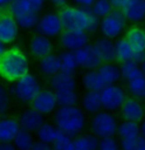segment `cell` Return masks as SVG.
Here are the masks:
<instances>
[{"label": "cell", "mask_w": 145, "mask_h": 150, "mask_svg": "<svg viewBox=\"0 0 145 150\" xmlns=\"http://www.w3.org/2000/svg\"><path fill=\"white\" fill-rule=\"evenodd\" d=\"M74 55H75L78 66L87 70H97L99 65L103 62L101 55H99V52L94 45L87 43L85 46L74 51Z\"/></svg>", "instance_id": "ba28073f"}, {"label": "cell", "mask_w": 145, "mask_h": 150, "mask_svg": "<svg viewBox=\"0 0 145 150\" xmlns=\"http://www.w3.org/2000/svg\"><path fill=\"white\" fill-rule=\"evenodd\" d=\"M29 73L27 55L19 48H10L0 57V75L8 81H16Z\"/></svg>", "instance_id": "7a4b0ae2"}, {"label": "cell", "mask_w": 145, "mask_h": 150, "mask_svg": "<svg viewBox=\"0 0 145 150\" xmlns=\"http://www.w3.org/2000/svg\"><path fill=\"white\" fill-rule=\"evenodd\" d=\"M9 107H10L9 93L4 85L0 84V117H3V116L6 115Z\"/></svg>", "instance_id": "74e56055"}, {"label": "cell", "mask_w": 145, "mask_h": 150, "mask_svg": "<svg viewBox=\"0 0 145 150\" xmlns=\"http://www.w3.org/2000/svg\"><path fill=\"white\" fill-rule=\"evenodd\" d=\"M56 96V102L59 107L64 106H76L78 103V94L75 89H65V91L55 92Z\"/></svg>", "instance_id": "4dcf8cb0"}, {"label": "cell", "mask_w": 145, "mask_h": 150, "mask_svg": "<svg viewBox=\"0 0 145 150\" xmlns=\"http://www.w3.org/2000/svg\"><path fill=\"white\" fill-rule=\"evenodd\" d=\"M51 146H52V150H73V137L60 132Z\"/></svg>", "instance_id": "8d00e7d4"}, {"label": "cell", "mask_w": 145, "mask_h": 150, "mask_svg": "<svg viewBox=\"0 0 145 150\" xmlns=\"http://www.w3.org/2000/svg\"><path fill=\"white\" fill-rule=\"evenodd\" d=\"M99 93H101L102 108L110 112L120 110L126 99L125 91L116 84H107Z\"/></svg>", "instance_id": "52a82bcc"}, {"label": "cell", "mask_w": 145, "mask_h": 150, "mask_svg": "<svg viewBox=\"0 0 145 150\" xmlns=\"http://www.w3.org/2000/svg\"><path fill=\"white\" fill-rule=\"evenodd\" d=\"M31 104L32 108H35L43 116L54 113L59 107L56 102V96H55V92L52 89H41L33 98Z\"/></svg>", "instance_id": "30bf717a"}, {"label": "cell", "mask_w": 145, "mask_h": 150, "mask_svg": "<svg viewBox=\"0 0 145 150\" xmlns=\"http://www.w3.org/2000/svg\"><path fill=\"white\" fill-rule=\"evenodd\" d=\"M51 3L55 5V6H59V8H64V6L66 5V1L68 0H50Z\"/></svg>", "instance_id": "c3c4849f"}, {"label": "cell", "mask_w": 145, "mask_h": 150, "mask_svg": "<svg viewBox=\"0 0 145 150\" xmlns=\"http://www.w3.org/2000/svg\"><path fill=\"white\" fill-rule=\"evenodd\" d=\"M19 36V25L10 14L0 16V40L6 45L13 43Z\"/></svg>", "instance_id": "7c38bea8"}, {"label": "cell", "mask_w": 145, "mask_h": 150, "mask_svg": "<svg viewBox=\"0 0 145 150\" xmlns=\"http://www.w3.org/2000/svg\"><path fill=\"white\" fill-rule=\"evenodd\" d=\"M40 70L41 73L46 76H52L56 73L60 71V59L59 55L55 54H48L40 59Z\"/></svg>", "instance_id": "44dd1931"}, {"label": "cell", "mask_w": 145, "mask_h": 150, "mask_svg": "<svg viewBox=\"0 0 145 150\" xmlns=\"http://www.w3.org/2000/svg\"><path fill=\"white\" fill-rule=\"evenodd\" d=\"M59 59H60V71L69 74L75 73V70L78 69V62L75 55H74V51H69V50L62 51L59 55Z\"/></svg>", "instance_id": "f1b7e54d"}, {"label": "cell", "mask_w": 145, "mask_h": 150, "mask_svg": "<svg viewBox=\"0 0 145 150\" xmlns=\"http://www.w3.org/2000/svg\"><path fill=\"white\" fill-rule=\"evenodd\" d=\"M36 29L38 35L46 36L48 38L60 36V33L64 31L59 17V13H46L41 18H38V22L36 24Z\"/></svg>", "instance_id": "9c48e42d"}, {"label": "cell", "mask_w": 145, "mask_h": 150, "mask_svg": "<svg viewBox=\"0 0 145 150\" xmlns=\"http://www.w3.org/2000/svg\"><path fill=\"white\" fill-rule=\"evenodd\" d=\"M50 87L54 92L65 91V89H75L76 81L73 74L59 71L52 76H50Z\"/></svg>", "instance_id": "ac0fdd59"}, {"label": "cell", "mask_w": 145, "mask_h": 150, "mask_svg": "<svg viewBox=\"0 0 145 150\" xmlns=\"http://www.w3.org/2000/svg\"><path fill=\"white\" fill-rule=\"evenodd\" d=\"M0 150H17L13 142H4L0 141Z\"/></svg>", "instance_id": "7dc6e473"}, {"label": "cell", "mask_w": 145, "mask_h": 150, "mask_svg": "<svg viewBox=\"0 0 145 150\" xmlns=\"http://www.w3.org/2000/svg\"><path fill=\"white\" fill-rule=\"evenodd\" d=\"M121 116L124 120L139 122L144 118V107L136 98H126L121 106Z\"/></svg>", "instance_id": "5bb4252c"}, {"label": "cell", "mask_w": 145, "mask_h": 150, "mask_svg": "<svg viewBox=\"0 0 145 150\" xmlns=\"http://www.w3.org/2000/svg\"><path fill=\"white\" fill-rule=\"evenodd\" d=\"M135 150H145V136H143V135H139V136H137Z\"/></svg>", "instance_id": "f6af8a7d"}, {"label": "cell", "mask_w": 145, "mask_h": 150, "mask_svg": "<svg viewBox=\"0 0 145 150\" xmlns=\"http://www.w3.org/2000/svg\"><path fill=\"white\" fill-rule=\"evenodd\" d=\"M91 8L80 6H64L61 8L59 17L64 29L68 31H85L88 24V16Z\"/></svg>", "instance_id": "3957f363"}, {"label": "cell", "mask_w": 145, "mask_h": 150, "mask_svg": "<svg viewBox=\"0 0 145 150\" xmlns=\"http://www.w3.org/2000/svg\"><path fill=\"white\" fill-rule=\"evenodd\" d=\"M129 91L135 98H144L145 97V76H137L132 80H129Z\"/></svg>", "instance_id": "e575fe53"}, {"label": "cell", "mask_w": 145, "mask_h": 150, "mask_svg": "<svg viewBox=\"0 0 145 150\" xmlns=\"http://www.w3.org/2000/svg\"><path fill=\"white\" fill-rule=\"evenodd\" d=\"M97 71L99 73L106 84H116L121 79L120 66L115 65L112 62H102Z\"/></svg>", "instance_id": "ffe728a7"}, {"label": "cell", "mask_w": 145, "mask_h": 150, "mask_svg": "<svg viewBox=\"0 0 145 150\" xmlns=\"http://www.w3.org/2000/svg\"><path fill=\"white\" fill-rule=\"evenodd\" d=\"M59 134H60L59 129L55 126V123H51V122H43L38 127V130L36 131L37 140L42 142H47V144H52Z\"/></svg>", "instance_id": "d4e9b609"}, {"label": "cell", "mask_w": 145, "mask_h": 150, "mask_svg": "<svg viewBox=\"0 0 145 150\" xmlns=\"http://www.w3.org/2000/svg\"><path fill=\"white\" fill-rule=\"evenodd\" d=\"M81 81H83V85L85 89H88V91H95V92H101L107 85L97 70H88L83 75Z\"/></svg>", "instance_id": "603a6c76"}, {"label": "cell", "mask_w": 145, "mask_h": 150, "mask_svg": "<svg viewBox=\"0 0 145 150\" xmlns=\"http://www.w3.org/2000/svg\"><path fill=\"white\" fill-rule=\"evenodd\" d=\"M38 13L36 12H28V13H24V14H21V16L16 17L14 19L17 21L19 28H23V29H32L36 27L37 22H38Z\"/></svg>", "instance_id": "836d02e7"}, {"label": "cell", "mask_w": 145, "mask_h": 150, "mask_svg": "<svg viewBox=\"0 0 145 150\" xmlns=\"http://www.w3.org/2000/svg\"><path fill=\"white\" fill-rule=\"evenodd\" d=\"M98 150H121L120 142H118L113 136L102 137V139H99Z\"/></svg>", "instance_id": "f35d334b"}, {"label": "cell", "mask_w": 145, "mask_h": 150, "mask_svg": "<svg viewBox=\"0 0 145 150\" xmlns=\"http://www.w3.org/2000/svg\"><path fill=\"white\" fill-rule=\"evenodd\" d=\"M6 50H8V48H6V43L3 42V41L0 40V57H1V56L5 54Z\"/></svg>", "instance_id": "681fc988"}, {"label": "cell", "mask_w": 145, "mask_h": 150, "mask_svg": "<svg viewBox=\"0 0 145 150\" xmlns=\"http://www.w3.org/2000/svg\"><path fill=\"white\" fill-rule=\"evenodd\" d=\"M33 142H35V139H33L32 132L22 129L18 131V134L16 135V137L13 140V144L17 150H29L31 146L33 145Z\"/></svg>", "instance_id": "1f68e13d"}, {"label": "cell", "mask_w": 145, "mask_h": 150, "mask_svg": "<svg viewBox=\"0 0 145 150\" xmlns=\"http://www.w3.org/2000/svg\"><path fill=\"white\" fill-rule=\"evenodd\" d=\"M40 91V81L31 73H27L23 76H21L18 80L14 81V85L12 87V94L22 103H31Z\"/></svg>", "instance_id": "277c9868"}, {"label": "cell", "mask_w": 145, "mask_h": 150, "mask_svg": "<svg viewBox=\"0 0 145 150\" xmlns=\"http://www.w3.org/2000/svg\"><path fill=\"white\" fill-rule=\"evenodd\" d=\"M99 139L93 134L80 135L73 139V150H98Z\"/></svg>", "instance_id": "cb8c5ba5"}, {"label": "cell", "mask_w": 145, "mask_h": 150, "mask_svg": "<svg viewBox=\"0 0 145 150\" xmlns=\"http://www.w3.org/2000/svg\"><path fill=\"white\" fill-rule=\"evenodd\" d=\"M29 1H31V5L36 13H40L45 5V0H29Z\"/></svg>", "instance_id": "b9f144b4"}, {"label": "cell", "mask_w": 145, "mask_h": 150, "mask_svg": "<svg viewBox=\"0 0 145 150\" xmlns=\"http://www.w3.org/2000/svg\"><path fill=\"white\" fill-rule=\"evenodd\" d=\"M21 130L18 118L0 117V141L13 142L16 135Z\"/></svg>", "instance_id": "e0dca14e"}, {"label": "cell", "mask_w": 145, "mask_h": 150, "mask_svg": "<svg viewBox=\"0 0 145 150\" xmlns=\"http://www.w3.org/2000/svg\"><path fill=\"white\" fill-rule=\"evenodd\" d=\"M140 135L145 136V117L141 120V123H140Z\"/></svg>", "instance_id": "f907efd6"}, {"label": "cell", "mask_w": 145, "mask_h": 150, "mask_svg": "<svg viewBox=\"0 0 145 150\" xmlns=\"http://www.w3.org/2000/svg\"><path fill=\"white\" fill-rule=\"evenodd\" d=\"M140 67H141V71H143V75L145 76V60H144V61L140 64Z\"/></svg>", "instance_id": "f5cc1de1"}, {"label": "cell", "mask_w": 145, "mask_h": 150, "mask_svg": "<svg viewBox=\"0 0 145 150\" xmlns=\"http://www.w3.org/2000/svg\"><path fill=\"white\" fill-rule=\"evenodd\" d=\"M99 23H101V18H98L95 14H93L92 10H89V16H88V24H87V33H93L99 28Z\"/></svg>", "instance_id": "ab89813d"}, {"label": "cell", "mask_w": 145, "mask_h": 150, "mask_svg": "<svg viewBox=\"0 0 145 150\" xmlns=\"http://www.w3.org/2000/svg\"><path fill=\"white\" fill-rule=\"evenodd\" d=\"M18 122L22 130L29 131V132H36L38 127L45 122L43 115H41L38 111L35 108H28V110L23 111L18 117Z\"/></svg>", "instance_id": "4fadbf2b"}, {"label": "cell", "mask_w": 145, "mask_h": 150, "mask_svg": "<svg viewBox=\"0 0 145 150\" xmlns=\"http://www.w3.org/2000/svg\"><path fill=\"white\" fill-rule=\"evenodd\" d=\"M112 5H111L110 0H95L91 6V10L93 14H95L98 18H103L112 12Z\"/></svg>", "instance_id": "d590c367"}, {"label": "cell", "mask_w": 145, "mask_h": 150, "mask_svg": "<svg viewBox=\"0 0 145 150\" xmlns=\"http://www.w3.org/2000/svg\"><path fill=\"white\" fill-rule=\"evenodd\" d=\"M115 47H116V57L118 61H129V60H132L134 56V48L130 45V42L125 38H120L116 41L115 43Z\"/></svg>", "instance_id": "f546056e"}, {"label": "cell", "mask_w": 145, "mask_h": 150, "mask_svg": "<svg viewBox=\"0 0 145 150\" xmlns=\"http://www.w3.org/2000/svg\"><path fill=\"white\" fill-rule=\"evenodd\" d=\"M120 71H121V78H124V79L127 80V81L143 75V71H141L140 65L136 64L135 61H132V60L122 61L121 66H120Z\"/></svg>", "instance_id": "83f0119b"}, {"label": "cell", "mask_w": 145, "mask_h": 150, "mask_svg": "<svg viewBox=\"0 0 145 150\" xmlns=\"http://www.w3.org/2000/svg\"><path fill=\"white\" fill-rule=\"evenodd\" d=\"M1 14H3V13H1V8H0V16H1Z\"/></svg>", "instance_id": "db71d44e"}, {"label": "cell", "mask_w": 145, "mask_h": 150, "mask_svg": "<svg viewBox=\"0 0 145 150\" xmlns=\"http://www.w3.org/2000/svg\"><path fill=\"white\" fill-rule=\"evenodd\" d=\"M121 12L124 13L126 21L137 23L145 18V0H126Z\"/></svg>", "instance_id": "9a60e30c"}, {"label": "cell", "mask_w": 145, "mask_h": 150, "mask_svg": "<svg viewBox=\"0 0 145 150\" xmlns=\"http://www.w3.org/2000/svg\"><path fill=\"white\" fill-rule=\"evenodd\" d=\"M54 123L59 131L70 137L78 136L85 127V116L78 106L57 107L54 112Z\"/></svg>", "instance_id": "6da1fadb"}, {"label": "cell", "mask_w": 145, "mask_h": 150, "mask_svg": "<svg viewBox=\"0 0 145 150\" xmlns=\"http://www.w3.org/2000/svg\"><path fill=\"white\" fill-rule=\"evenodd\" d=\"M28 12H35L29 0H12L9 3V14L14 18Z\"/></svg>", "instance_id": "d6a6232c"}, {"label": "cell", "mask_w": 145, "mask_h": 150, "mask_svg": "<svg viewBox=\"0 0 145 150\" xmlns=\"http://www.w3.org/2000/svg\"><path fill=\"white\" fill-rule=\"evenodd\" d=\"M126 24V18L121 9H112L108 16L101 18L99 31L107 38H117L122 33Z\"/></svg>", "instance_id": "8992f818"}, {"label": "cell", "mask_w": 145, "mask_h": 150, "mask_svg": "<svg viewBox=\"0 0 145 150\" xmlns=\"http://www.w3.org/2000/svg\"><path fill=\"white\" fill-rule=\"evenodd\" d=\"M81 107L88 113H97L101 111L102 102H101V93L95 91H88L81 99Z\"/></svg>", "instance_id": "7402d4cb"}, {"label": "cell", "mask_w": 145, "mask_h": 150, "mask_svg": "<svg viewBox=\"0 0 145 150\" xmlns=\"http://www.w3.org/2000/svg\"><path fill=\"white\" fill-rule=\"evenodd\" d=\"M126 40L135 51H145V31L140 27H131L126 33Z\"/></svg>", "instance_id": "4316f807"}, {"label": "cell", "mask_w": 145, "mask_h": 150, "mask_svg": "<svg viewBox=\"0 0 145 150\" xmlns=\"http://www.w3.org/2000/svg\"><path fill=\"white\" fill-rule=\"evenodd\" d=\"M52 42L51 40L46 36L37 35L31 40L29 42V51H31L32 56H35L36 59H42L43 56L52 52Z\"/></svg>", "instance_id": "2e32d148"}, {"label": "cell", "mask_w": 145, "mask_h": 150, "mask_svg": "<svg viewBox=\"0 0 145 150\" xmlns=\"http://www.w3.org/2000/svg\"><path fill=\"white\" fill-rule=\"evenodd\" d=\"M95 0H74V3L80 8H91Z\"/></svg>", "instance_id": "ee69618b"}, {"label": "cell", "mask_w": 145, "mask_h": 150, "mask_svg": "<svg viewBox=\"0 0 145 150\" xmlns=\"http://www.w3.org/2000/svg\"><path fill=\"white\" fill-rule=\"evenodd\" d=\"M117 120L110 111H99L94 113L91 122V130L98 139L115 136L117 132Z\"/></svg>", "instance_id": "5b68a950"}, {"label": "cell", "mask_w": 145, "mask_h": 150, "mask_svg": "<svg viewBox=\"0 0 145 150\" xmlns=\"http://www.w3.org/2000/svg\"><path fill=\"white\" fill-rule=\"evenodd\" d=\"M12 1V0H0V8L4 5H9V3Z\"/></svg>", "instance_id": "816d5d0a"}, {"label": "cell", "mask_w": 145, "mask_h": 150, "mask_svg": "<svg viewBox=\"0 0 145 150\" xmlns=\"http://www.w3.org/2000/svg\"><path fill=\"white\" fill-rule=\"evenodd\" d=\"M117 136L120 139H134L140 135V125L136 121L124 120L117 126Z\"/></svg>", "instance_id": "484cf974"}, {"label": "cell", "mask_w": 145, "mask_h": 150, "mask_svg": "<svg viewBox=\"0 0 145 150\" xmlns=\"http://www.w3.org/2000/svg\"><path fill=\"white\" fill-rule=\"evenodd\" d=\"M94 46L97 47V50H98L103 62H112L115 60H117L116 47H115V43L111 41V38H107V37L98 38L95 41Z\"/></svg>", "instance_id": "d6986e66"}, {"label": "cell", "mask_w": 145, "mask_h": 150, "mask_svg": "<svg viewBox=\"0 0 145 150\" xmlns=\"http://www.w3.org/2000/svg\"><path fill=\"white\" fill-rule=\"evenodd\" d=\"M89 41L88 33L85 31H68L64 29L60 33V45L65 50L76 51L78 48L85 46Z\"/></svg>", "instance_id": "8fae6325"}, {"label": "cell", "mask_w": 145, "mask_h": 150, "mask_svg": "<svg viewBox=\"0 0 145 150\" xmlns=\"http://www.w3.org/2000/svg\"><path fill=\"white\" fill-rule=\"evenodd\" d=\"M145 60V51H134V56H132V61H135L136 64H140Z\"/></svg>", "instance_id": "7bdbcfd3"}, {"label": "cell", "mask_w": 145, "mask_h": 150, "mask_svg": "<svg viewBox=\"0 0 145 150\" xmlns=\"http://www.w3.org/2000/svg\"><path fill=\"white\" fill-rule=\"evenodd\" d=\"M110 3L113 9H121L122 6L125 5L126 0H110Z\"/></svg>", "instance_id": "bcb514c9"}, {"label": "cell", "mask_w": 145, "mask_h": 150, "mask_svg": "<svg viewBox=\"0 0 145 150\" xmlns=\"http://www.w3.org/2000/svg\"><path fill=\"white\" fill-rule=\"evenodd\" d=\"M29 150H52V146L51 144H47V142H42L40 140H37L33 142V145L31 146Z\"/></svg>", "instance_id": "60d3db41"}]
</instances>
